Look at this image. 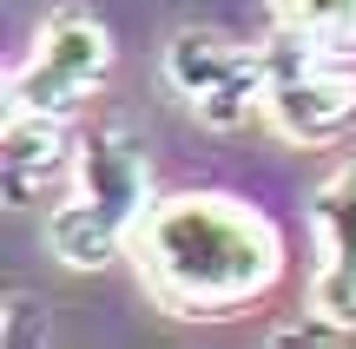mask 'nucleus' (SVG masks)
Segmentation results:
<instances>
[{"instance_id":"nucleus-1","label":"nucleus","mask_w":356,"mask_h":349,"mask_svg":"<svg viewBox=\"0 0 356 349\" xmlns=\"http://www.w3.org/2000/svg\"><path fill=\"white\" fill-rule=\"evenodd\" d=\"M132 264L172 316H231L257 303L284 271V231L231 191H178L132 231Z\"/></svg>"},{"instance_id":"nucleus-2","label":"nucleus","mask_w":356,"mask_h":349,"mask_svg":"<svg viewBox=\"0 0 356 349\" xmlns=\"http://www.w3.org/2000/svg\"><path fill=\"white\" fill-rule=\"evenodd\" d=\"M257 53H264V126L277 139L337 145L356 126V53H330L291 26L257 40Z\"/></svg>"},{"instance_id":"nucleus-3","label":"nucleus","mask_w":356,"mask_h":349,"mask_svg":"<svg viewBox=\"0 0 356 349\" xmlns=\"http://www.w3.org/2000/svg\"><path fill=\"white\" fill-rule=\"evenodd\" d=\"M113 73V33L86 7H53L33 26V46L7 73V112H47L79 119V105L106 86Z\"/></svg>"},{"instance_id":"nucleus-4","label":"nucleus","mask_w":356,"mask_h":349,"mask_svg":"<svg viewBox=\"0 0 356 349\" xmlns=\"http://www.w3.org/2000/svg\"><path fill=\"white\" fill-rule=\"evenodd\" d=\"M165 86L191 105V119L211 132H238L264 119V53L218 26H178L165 40Z\"/></svg>"},{"instance_id":"nucleus-5","label":"nucleus","mask_w":356,"mask_h":349,"mask_svg":"<svg viewBox=\"0 0 356 349\" xmlns=\"http://www.w3.org/2000/svg\"><path fill=\"white\" fill-rule=\"evenodd\" d=\"M73 191H86L99 211H113L126 231H139L152 198V158H145V139L126 126V119H99L92 132H79V165H73Z\"/></svg>"},{"instance_id":"nucleus-6","label":"nucleus","mask_w":356,"mask_h":349,"mask_svg":"<svg viewBox=\"0 0 356 349\" xmlns=\"http://www.w3.org/2000/svg\"><path fill=\"white\" fill-rule=\"evenodd\" d=\"M310 218H317V237H323V264L310 277V310L356 330V158L337 165L310 191Z\"/></svg>"},{"instance_id":"nucleus-7","label":"nucleus","mask_w":356,"mask_h":349,"mask_svg":"<svg viewBox=\"0 0 356 349\" xmlns=\"http://www.w3.org/2000/svg\"><path fill=\"white\" fill-rule=\"evenodd\" d=\"M0 165H7V198L33 205L47 198L66 171L79 165V139L73 119H47V112H7V139H0Z\"/></svg>"},{"instance_id":"nucleus-8","label":"nucleus","mask_w":356,"mask_h":349,"mask_svg":"<svg viewBox=\"0 0 356 349\" xmlns=\"http://www.w3.org/2000/svg\"><path fill=\"white\" fill-rule=\"evenodd\" d=\"M40 231H47V250L66 264V271H106L119 250H132V231L113 218V211H99L86 191H66L60 205L47 211Z\"/></svg>"},{"instance_id":"nucleus-9","label":"nucleus","mask_w":356,"mask_h":349,"mask_svg":"<svg viewBox=\"0 0 356 349\" xmlns=\"http://www.w3.org/2000/svg\"><path fill=\"white\" fill-rule=\"evenodd\" d=\"M270 13L330 53H356V0H270Z\"/></svg>"},{"instance_id":"nucleus-10","label":"nucleus","mask_w":356,"mask_h":349,"mask_svg":"<svg viewBox=\"0 0 356 349\" xmlns=\"http://www.w3.org/2000/svg\"><path fill=\"white\" fill-rule=\"evenodd\" d=\"M47 303H33L26 290H7V310H0V330H7V343L13 349H26V343H47Z\"/></svg>"}]
</instances>
